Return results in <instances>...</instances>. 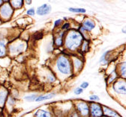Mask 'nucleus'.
Wrapping results in <instances>:
<instances>
[{
    "instance_id": "22",
    "label": "nucleus",
    "mask_w": 126,
    "mask_h": 117,
    "mask_svg": "<svg viewBox=\"0 0 126 117\" xmlns=\"http://www.w3.org/2000/svg\"><path fill=\"white\" fill-rule=\"evenodd\" d=\"M69 26H70V24H69V23H65L64 25H63L62 28H63V29H68V28H69Z\"/></svg>"
},
{
    "instance_id": "9",
    "label": "nucleus",
    "mask_w": 126,
    "mask_h": 117,
    "mask_svg": "<svg viewBox=\"0 0 126 117\" xmlns=\"http://www.w3.org/2000/svg\"><path fill=\"white\" fill-rule=\"evenodd\" d=\"M54 96H55V94H53V93L48 94V95H41V96L37 97V98L35 99V101L36 102H42V101H44V100L50 99V98H52Z\"/></svg>"
},
{
    "instance_id": "24",
    "label": "nucleus",
    "mask_w": 126,
    "mask_h": 117,
    "mask_svg": "<svg viewBox=\"0 0 126 117\" xmlns=\"http://www.w3.org/2000/svg\"><path fill=\"white\" fill-rule=\"evenodd\" d=\"M122 75H125V64H124V66L122 67Z\"/></svg>"
},
{
    "instance_id": "14",
    "label": "nucleus",
    "mask_w": 126,
    "mask_h": 117,
    "mask_svg": "<svg viewBox=\"0 0 126 117\" xmlns=\"http://www.w3.org/2000/svg\"><path fill=\"white\" fill-rule=\"evenodd\" d=\"M36 98H37L36 95H28V96L25 97V99L28 102H33Z\"/></svg>"
},
{
    "instance_id": "4",
    "label": "nucleus",
    "mask_w": 126,
    "mask_h": 117,
    "mask_svg": "<svg viewBox=\"0 0 126 117\" xmlns=\"http://www.w3.org/2000/svg\"><path fill=\"white\" fill-rule=\"evenodd\" d=\"M77 107V110L81 113L82 116H86L89 114V107L86 103L84 102L78 103Z\"/></svg>"
},
{
    "instance_id": "23",
    "label": "nucleus",
    "mask_w": 126,
    "mask_h": 117,
    "mask_svg": "<svg viewBox=\"0 0 126 117\" xmlns=\"http://www.w3.org/2000/svg\"><path fill=\"white\" fill-rule=\"evenodd\" d=\"M61 22H62V20H56V21L55 22V27H56L57 25H59L61 23Z\"/></svg>"
},
{
    "instance_id": "5",
    "label": "nucleus",
    "mask_w": 126,
    "mask_h": 117,
    "mask_svg": "<svg viewBox=\"0 0 126 117\" xmlns=\"http://www.w3.org/2000/svg\"><path fill=\"white\" fill-rule=\"evenodd\" d=\"M51 11V7L47 5V4H45V5H43L42 6L39 7L37 10V13L38 15H41V16H43V15H46L47 13H49Z\"/></svg>"
},
{
    "instance_id": "16",
    "label": "nucleus",
    "mask_w": 126,
    "mask_h": 117,
    "mask_svg": "<svg viewBox=\"0 0 126 117\" xmlns=\"http://www.w3.org/2000/svg\"><path fill=\"white\" fill-rule=\"evenodd\" d=\"M107 53H108V52H104V53L103 54V55L101 56V59H100V62H103L104 64H105V63L107 62V60H106V56H107Z\"/></svg>"
},
{
    "instance_id": "2",
    "label": "nucleus",
    "mask_w": 126,
    "mask_h": 117,
    "mask_svg": "<svg viewBox=\"0 0 126 117\" xmlns=\"http://www.w3.org/2000/svg\"><path fill=\"white\" fill-rule=\"evenodd\" d=\"M57 66L59 70L63 74H68L71 71L69 61L65 57H61L59 58L57 62Z\"/></svg>"
},
{
    "instance_id": "11",
    "label": "nucleus",
    "mask_w": 126,
    "mask_h": 117,
    "mask_svg": "<svg viewBox=\"0 0 126 117\" xmlns=\"http://www.w3.org/2000/svg\"><path fill=\"white\" fill-rule=\"evenodd\" d=\"M94 27V23L92 22V21H90V20H86V22H84L83 26V29H86V30H87V31L92 30Z\"/></svg>"
},
{
    "instance_id": "12",
    "label": "nucleus",
    "mask_w": 126,
    "mask_h": 117,
    "mask_svg": "<svg viewBox=\"0 0 126 117\" xmlns=\"http://www.w3.org/2000/svg\"><path fill=\"white\" fill-rule=\"evenodd\" d=\"M5 53V46L2 41L0 40V57H2Z\"/></svg>"
},
{
    "instance_id": "8",
    "label": "nucleus",
    "mask_w": 126,
    "mask_h": 117,
    "mask_svg": "<svg viewBox=\"0 0 126 117\" xmlns=\"http://www.w3.org/2000/svg\"><path fill=\"white\" fill-rule=\"evenodd\" d=\"M35 117H51V115L49 112L44 110H39L35 113Z\"/></svg>"
},
{
    "instance_id": "17",
    "label": "nucleus",
    "mask_w": 126,
    "mask_h": 117,
    "mask_svg": "<svg viewBox=\"0 0 126 117\" xmlns=\"http://www.w3.org/2000/svg\"><path fill=\"white\" fill-rule=\"evenodd\" d=\"M42 37H43V34H42V33H39V32L37 33V34H35V35H34V37H35V39H36V40L41 39Z\"/></svg>"
},
{
    "instance_id": "15",
    "label": "nucleus",
    "mask_w": 126,
    "mask_h": 117,
    "mask_svg": "<svg viewBox=\"0 0 126 117\" xmlns=\"http://www.w3.org/2000/svg\"><path fill=\"white\" fill-rule=\"evenodd\" d=\"M62 35H63V33H62L60 35V37H57V39L56 40V44L57 46H62Z\"/></svg>"
},
{
    "instance_id": "13",
    "label": "nucleus",
    "mask_w": 126,
    "mask_h": 117,
    "mask_svg": "<svg viewBox=\"0 0 126 117\" xmlns=\"http://www.w3.org/2000/svg\"><path fill=\"white\" fill-rule=\"evenodd\" d=\"M69 11L71 12H75V13H85L86 10L83 8H70Z\"/></svg>"
},
{
    "instance_id": "10",
    "label": "nucleus",
    "mask_w": 126,
    "mask_h": 117,
    "mask_svg": "<svg viewBox=\"0 0 126 117\" xmlns=\"http://www.w3.org/2000/svg\"><path fill=\"white\" fill-rule=\"evenodd\" d=\"M104 113L107 116H111V117H119V116L116 112H114L113 110L109 109L108 107H104Z\"/></svg>"
},
{
    "instance_id": "1",
    "label": "nucleus",
    "mask_w": 126,
    "mask_h": 117,
    "mask_svg": "<svg viewBox=\"0 0 126 117\" xmlns=\"http://www.w3.org/2000/svg\"><path fill=\"white\" fill-rule=\"evenodd\" d=\"M82 37L78 33H72L68 36L67 40V46L69 48H74L80 45Z\"/></svg>"
},
{
    "instance_id": "18",
    "label": "nucleus",
    "mask_w": 126,
    "mask_h": 117,
    "mask_svg": "<svg viewBox=\"0 0 126 117\" xmlns=\"http://www.w3.org/2000/svg\"><path fill=\"white\" fill-rule=\"evenodd\" d=\"M89 99L92 101H99V98L98 95H91L89 97Z\"/></svg>"
},
{
    "instance_id": "21",
    "label": "nucleus",
    "mask_w": 126,
    "mask_h": 117,
    "mask_svg": "<svg viewBox=\"0 0 126 117\" xmlns=\"http://www.w3.org/2000/svg\"><path fill=\"white\" fill-rule=\"evenodd\" d=\"M89 86V83L88 82H83L82 84L80 85V88L81 89H85V88H86L87 87Z\"/></svg>"
},
{
    "instance_id": "7",
    "label": "nucleus",
    "mask_w": 126,
    "mask_h": 117,
    "mask_svg": "<svg viewBox=\"0 0 126 117\" xmlns=\"http://www.w3.org/2000/svg\"><path fill=\"white\" fill-rule=\"evenodd\" d=\"M11 13H12V11L8 5L4 6L2 8V9L1 10V13L3 16H5V17H8V16H9L11 14Z\"/></svg>"
},
{
    "instance_id": "6",
    "label": "nucleus",
    "mask_w": 126,
    "mask_h": 117,
    "mask_svg": "<svg viewBox=\"0 0 126 117\" xmlns=\"http://www.w3.org/2000/svg\"><path fill=\"white\" fill-rule=\"evenodd\" d=\"M114 89L117 93H125V83H123L122 82H119L116 83L115 86H114Z\"/></svg>"
},
{
    "instance_id": "19",
    "label": "nucleus",
    "mask_w": 126,
    "mask_h": 117,
    "mask_svg": "<svg viewBox=\"0 0 126 117\" xmlns=\"http://www.w3.org/2000/svg\"><path fill=\"white\" fill-rule=\"evenodd\" d=\"M83 93V89H81V88H77L75 90H74V93L76 94V95H80V94H81Z\"/></svg>"
},
{
    "instance_id": "20",
    "label": "nucleus",
    "mask_w": 126,
    "mask_h": 117,
    "mask_svg": "<svg viewBox=\"0 0 126 117\" xmlns=\"http://www.w3.org/2000/svg\"><path fill=\"white\" fill-rule=\"evenodd\" d=\"M27 14L29 15H31V16H32L35 14V10L33 8H30L29 10L27 11Z\"/></svg>"
},
{
    "instance_id": "3",
    "label": "nucleus",
    "mask_w": 126,
    "mask_h": 117,
    "mask_svg": "<svg viewBox=\"0 0 126 117\" xmlns=\"http://www.w3.org/2000/svg\"><path fill=\"white\" fill-rule=\"evenodd\" d=\"M91 114L93 117H101L103 114L101 107L98 104H92L91 105Z\"/></svg>"
}]
</instances>
